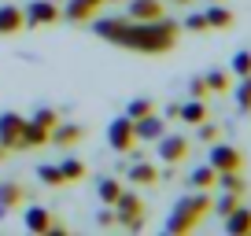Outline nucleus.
I'll list each match as a JSON object with an SVG mask.
<instances>
[{"label":"nucleus","instance_id":"obj_1","mask_svg":"<svg viewBox=\"0 0 251 236\" xmlns=\"http://www.w3.org/2000/svg\"><path fill=\"white\" fill-rule=\"evenodd\" d=\"M93 33L107 45L118 48H129V52H141V55H163L177 45V33L181 26L170 23V19H151V23H133V19H96Z\"/></svg>","mask_w":251,"mask_h":236},{"label":"nucleus","instance_id":"obj_2","mask_svg":"<svg viewBox=\"0 0 251 236\" xmlns=\"http://www.w3.org/2000/svg\"><path fill=\"white\" fill-rule=\"evenodd\" d=\"M211 189H196L192 196H181L177 203H174L170 218H166V233L170 236H185L192 233V229L200 225V221L207 218V211H211Z\"/></svg>","mask_w":251,"mask_h":236},{"label":"nucleus","instance_id":"obj_3","mask_svg":"<svg viewBox=\"0 0 251 236\" xmlns=\"http://www.w3.org/2000/svg\"><path fill=\"white\" fill-rule=\"evenodd\" d=\"M115 225L129 229V233H141L144 229V199L137 192H118L115 199Z\"/></svg>","mask_w":251,"mask_h":236},{"label":"nucleus","instance_id":"obj_4","mask_svg":"<svg viewBox=\"0 0 251 236\" xmlns=\"http://www.w3.org/2000/svg\"><path fill=\"white\" fill-rule=\"evenodd\" d=\"M63 19L59 4L55 0H33V4H26L23 8V23L26 30H41V26H55Z\"/></svg>","mask_w":251,"mask_h":236},{"label":"nucleus","instance_id":"obj_5","mask_svg":"<svg viewBox=\"0 0 251 236\" xmlns=\"http://www.w3.org/2000/svg\"><path fill=\"white\" fill-rule=\"evenodd\" d=\"M107 144L118 151V155H126V151L137 144V129H133V118H129V115L115 118V122L107 126Z\"/></svg>","mask_w":251,"mask_h":236},{"label":"nucleus","instance_id":"obj_6","mask_svg":"<svg viewBox=\"0 0 251 236\" xmlns=\"http://www.w3.org/2000/svg\"><path fill=\"white\" fill-rule=\"evenodd\" d=\"M23 126H26V118L15 115V111H4V115H0V144L8 151H19V144H23Z\"/></svg>","mask_w":251,"mask_h":236},{"label":"nucleus","instance_id":"obj_7","mask_svg":"<svg viewBox=\"0 0 251 236\" xmlns=\"http://www.w3.org/2000/svg\"><path fill=\"white\" fill-rule=\"evenodd\" d=\"M85 141V129L78 126V122H55L52 133H48V144L52 148H74V144Z\"/></svg>","mask_w":251,"mask_h":236},{"label":"nucleus","instance_id":"obj_8","mask_svg":"<svg viewBox=\"0 0 251 236\" xmlns=\"http://www.w3.org/2000/svg\"><path fill=\"white\" fill-rule=\"evenodd\" d=\"M211 166L218 173L244 170V155H240V148H233V144H214V148H211Z\"/></svg>","mask_w":251,"mask_h":236},{"label":"nucleus","instance_id":"obj_9","mask_svg":"<svg viewBox=\"0 0 251 236\" xmlns=\"http://www.w3.org/2000/svg\"><path fill=\"white\" fill-rule=\"evenodd\" d=\"M159 159H163L166 166H177V163H185V155H188V141L185 137H159Z\"/></svg>","mask_w":251,"mask_h":236},{"label":"nucleus","instance_id":"obj_10","mask_svg":"<svg viewBox=\"0 0 251 236\" xmlns=\"http://www.w3.org/2000/svg\"><path fill=\"white\" fill-rule=\"evenodd\" d=\"M133 129H137V141H151V144H155L159 137L166 133V118H163V115H155V111H151V115L137 118V122H133Z\"/></svg>","mask_w":251,"mask_h":236},{"label":"nucleus","instance_id":"obj_11","mask_svg":"<svg viewBox=\"0 0 251 236\" xmlns=\"http://www.w3.org/2000/svg\"><path fill=\"white\" fill-rule=\"evenodd\" d=\"M48 133H52L48 126H41V122H33V118H26V126H23V144H19V151L45 148V144H48Z\"/></svg>","mask_w":251,"mask_h":236},{"label":"nucleus","instance_id":"obj_12","mask_svg":"<svg viewBox=\"0 0 251 236\" xmlns=\"http://www.w3.org/2000/svg\"><path fill=\"white\" fill-rule=\"evenodd\" d=\"M133 23H151V19H163V0H129V15Z\"/></svg>","mask_w":251,"mask_h":236},{"label":"nucleus","instance_id":"obj_13","mask_svg":"<svg viewBox=\"0 0 251 236\" xmlns=\"http://www.w3.org/2000/svg\"><path fill=\"white\" fill-rule=\"evenodd\" d=\"M26 30L23 23V8L19 4H0V37H11V33Z\"/></svg>","mask_w":251,"mask_h":236},{"label":"nucleus","instance_id":"obj_14","mask_svg":"<svg viewBox=\"0 0 251 236\" xmlns=\"http://www.w3.org/2000/svg\"><path fill=\"white\" fill-rule=\"evenodd\" d=\"M23 199H26L23 185H19V181H4V185H0V218H8Z\"/></svg>","mask_w":251,"mask_h":236},{"label":"nucleus","instance_id":"obj_15","mask_svg":"<svg viewBox=\"0 0 251 236\" xmlns=\"http://www.w3.org/2000/svg\"><path fill=\"white\" fill-rule=\"evenodd\" d=\"M23 225H26V233H48V225H52L48 207H26L23 211Z\"/></svg>","mask_w":251,"mask_h":236},{"label":"nucleus","instance_id":"obj_16","mask_svg":"<svg viewBox=\"0 0 251 236\" xmlns=\"http://www.w3.org/2000/svg\"><path fill=\"white\" fill-rule=\"evenodd\" d=\"M96 11H100V8H96L93 0H67V8H63V19H67V23H89Z\"/></svg>","mask_w":251,"mask_h":236},{"label":"nucleus","instance_id":"obj_17","mask_svg":"<svg viewBox=\"0 0 251 236\" xmlns=\"http://www.w3.org/2000/svg\"><path fill=\"white\" fill-rule=\"evenodd\" d=\"M226 233H233V236H251V211H248V207H236V211L226 214Z\"/></svg>","mask_w":251,"mask_h":236},{"label":"nucleus","instance_id":"obj_18","mask_svg":"<svg viewBox=\"0 0 251 236\" xmlns=\"http://www.w3.org/2000/svg\"><path fill=\"white\" fill-rule=\"evenodd\" d=\"M203 15H207V26H211V30H229V26H233V11H229L222 0H211V8H207Z\"/></svg>","mask_w":251,"mask_h":236},{"label":"nucleus","instance_id":"obj_19","mask_svg":"<svg viewBox=\"0 0 251 236\" xmlns=\"http://www.w3.org/2000/svg\"><path fill=\"white\" fill-rule=\"evenodd\" d=\"M129 181H133V185H155L159 170L151 163H144V159H133V166H129Z\"/></svg>","mask_w":251,"mask_h":236},{"label":"nucleus","instance_id":"obj_20","mask_svg":"<svg viewBox=\"0 0 251 236\" xmlns=\"http://www.w3.org/2000/svg\"><path fill=\"white\" fill-rule=\"evenodd\" d=\"M177 118H181V122H188V126H200V122L207 118V103H203V100H188V103H181Z\"/></svg>","mask_w":251,"mask_h":236},{"label":"nucleus","instance_id":"obj_21","mask_svg":"<svg viewBox=\"0 0 251 236\" xmlns=\"http://www.w3.org/2000/svg\"><path fill=\"white\" fill-rule=\"evenodd\" d=\"M214 181H218V170H214L211 163L196 166V170L188 173V185H192V189H214Z\"/></svg>","mask_w":251,"mask_h":236},{"label":"nucleus","instance_id":"obj_22","mask_svg":"<svg viewBox=\"0 0 251 236\" xmlns=\"http://www.w3.org/2000/svg\"><path fill=\"white\" fill-rule=\"evenodd\" d=\"M218 185L222 192H236V196H244L248 192V185H244V177H240V170H226V173H218Z\"/></svg>","mask_w":251,"mask_h":236},{"label":"nucleus","instance_id":"obj_23","mask_svg":"<svg viewBox=\"0 0 251 236\" xmlns=\"http://www.w3.org/2000/svg\"><path fill=\"white\" fill-rule=\"evenodd\" d=\"M59 173H63V181H81V177L89 173V166L71 155V159H63V163H59Z\"/></svg>","mask_w":251,"mask_h":236},{"label":"nucleus","instance_id":"obj_24","mask_svg":"<svg viewBox=\"0 0 251 236\" xmlns=\"http://www.w3.org/2000/svg\"><path fill=\"white\" fill-rule=\"evenodd\" d=\"M37 177H41V185H48V189H59V185H67V181H63V173H59V166H48V163L37 166Z\"/></svg>","mask_w":251,"mask_h":236},{"label":"nucleus","instance_id":"obj_25","mask_svg":"<svg viewBox=\"0 0 251 236\" xmlns=\"http://www.w3.org/2000/svg\"><path fill=\"white\" fill-rule=\"evenodd\" d=\"M151 111H155V103H151L148 96H137V100L126 103V115L133 118V122H137V118H144V115H151Z\"/></svg>","mask_w":251,"mask_h":236},{"label":"nucleus","instance_id":"obj_26","mask_svg":"<svg viewBox=\"0 0 251 236\" xmlns=\"http://www.w3.org/2000/svg\"><path fill=\"white\" fill-rule=\"evenodd\" d=\"M96 192H100V199H103L107 207H115V199H118V192H122V185H118L115 177H103V181L96 185Z\"/></svg>","mask_w":251,"mask_h":236},{"label":"nucleus","instance_id":"obj_27","mask_svg":"<svg viewBox=\"0 0 251 236\" xmlns=\"http://www.w3.org/2000/svg\"><path fill=\"white\" fill-rule=\"evenodd\" d=\"M236 107H240L244 115H251V74L240 78V85H236Z\"/></svg>","mask_w":251,"mask_h":236},{"label":"nucleus","instance_id":"obj_28","mask_svg":"<svg viewBox=\"0 0 251 236\" xmlns=\"http://www.w3.org/2000/svg\"><path fill=\"white\" fill-rule=\"evenodd\" d=\"M203 81H207V89H211V93H226V89H229V74H226V71H207Z\"/></svg>","mask_w":251,"mask_h":236},{"label":"nucleus","instance_id":"obj_29","mask_svg":"<svg viewBox=\"0 0 251 236\" xmlns=\"http://www.w3.org/2000/svg\"><path fill=\"white\" fill-rule=\"evenodd\" d=\"M211 207L226 218L229 211H236V207H240V196H236V192H222V199H218V203H211Z\"/></svg>","mask_w":251,"mask_h":236},{"label":"nucleus","instance_id":"obj_30","mask_svg":"<svg viewBox=\"0 0 251 236\" xmlns=\"http://www.w3.org/2000/svg\"><path fill=\"white\" fill-rule=\"evenodd\" d=\"M233 74L236 78H248L251 74V52H236L233 55Z\"/></svg>","mask_w":251,"mask_h":236},{"label":"nucleus","instance_id":"obj_31","mask_svg":"<svg viewBox=\"0 0 251 236\" xmlns=\"http://www.w3.org/2000/svg\"><path fill=\"white\" fill-rule=\"evenodd\" d=\"M181 26H185V30H192V33H203V30H211V26H207V15H203V11H196V15H188V19H185Z\"/></svg>","mask_w":251,"mask_h":236},{"label":"nucleus","instance_id":"obj_32","mask_svg":"<svg viewBox=\"0 0 251 236\" xmlns=\"http://www.w3.org/2000/svg\"><path fill=\"white\" fill-rule=\"evenodd\" d=\"M33 122H41V126H48V129H52L55 122H59V115H55L52 107H41V111H33Z\"/></svg>","mask_w":251,"mask_h":236},{"label":"nucleus","instance_id":"obj_33","mask_svg":"<svg viewBox=\"0 0 251 236\" xmlns=\"http://www.w3.org/2000/svg\"><path fill=\"white\" fill-rule=\"evenodd\" d=\"M200 141H207V144H214V141H218V126H214V122H207V118H203V122H200Z\"/></svg>","mask_w":251,"mask_h":236},{"label":"nucleus","instance_id":"obj_34","mask_svg":"<svg viewBox=\"0 0 251 236\" xmlns=\"http://www.w3.org/2000/svg\"><path fill=\"white\" fill-rule=\"evenodd\" d=\"M207 93H211V89H207L203 78H192V81H188V96H192V100H203Z\"/></svg>","mask_w":251,"mask_h":236},{"label":"nucleus","instance_id":"obj_35","mask_svg":"<svg viewBox=\"0 0 251 236\" xmlns=\"http://www.w3.org/2000/svg\"><path fill=\"white\" fill-rule=\"evenodd\" d=\"M96 225H100V229H111V225H115V207H103V211H96Z\"/></svg>","mask_w":251,"mask_h":236},{"label":"nucleus","instance_id":"obj_36","mask_svg":"<svg viewBox=\"0 0 251 236\" xmlns=\"http://www.w3.org/2000/svg\"><path fill=\"white\" fill-rule=\"evenodd\" d=\"M4 159H8V148H4V144H0V163H4Z\"/></svg>","mask_w":251,"mask_h":236},{"label":"nucleus","instance_id":"obj_37","mask_svg":"<svg viewBox=\"0 0 251 236\" xmlns=\"http://www.w3.org/2000/svg\"><path fill=\"white\" fill-rule=\"evenodd\" d=\"M174 4H192V0H174Z\"/></svg>","mask_w":251,"mask_h":236}]
</instances>
